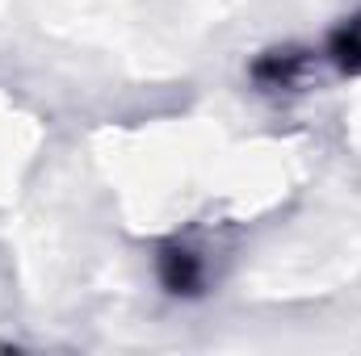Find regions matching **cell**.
Masks as SVG:
<instances>
[{
    "label": "cell",
    "mask_w": 361,
    "mask_h": 356,
    "mask_svg": "<svg viewBox=\"0 0 361 356\" xmlns=\"http://www.w3.org/2000/svg\"><path fill=\"white\" fill-rule=\"evenodd\" d=\"M160 276H164V285L173 293H193L202 285V260L193 252H185V248H169L160 256Z\"/></svg>",
    "instance_id": "1"
}]
</instances>
